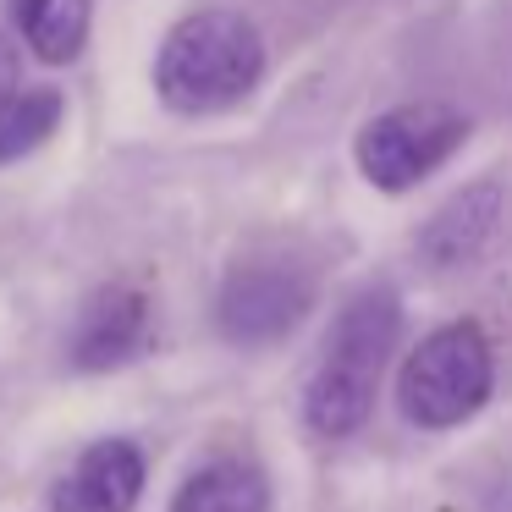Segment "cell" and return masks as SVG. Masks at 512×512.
Segmentation results:
<instances>
[{
	"instance_id": "ba28073f",
	"label": "cell",
	"mask_w": 512,
	"mask_h": 512,
	"mask_svg": "<svg viewBox=\"0 0 512 512\" xmlns=\"http://www.w3.org/2000/svg\"><path fill=\"white\" fill-rule=\"evenodd\" d=\"M496 226H501V188L496 182H474V188H463L430 215V226L419 232V254L435 270L474 265L485 254V243L496 237Z\"/></svg>"
},
{
	"instance_id": "3957f363",
	"label": "cell",
	"mask_w": 512,
	"mask_h": 512,
	"mask_svg": "<svg viewBox=\"0 0 512 512\" xmlns=\"http://www.w3.org/2000/svg\"><path fill=\"white\" fill-rule=\"evenodd\" d=\"M490 380H496V364H490V342L479 336V325H441L408 353L397 375V402L424 430H452L485 408Z\"/></svg>"
},
{
	"instance_id": "6da1fadb",
	"label": "cell",
	"mask_w": 512,
	"mask_h": 512,
	"mask_svg": "<svg viewBox=\"0 0 512 512\" xmlns=\"http://www.w3.org/2000/svg\"><path fill=\"white\" fill-rule=\"evenodd\" d=\"M397 331H402V298L391 287H364L342 303L331 336H325L320 369L303 391V419H309L314 435L342 441L369 419Z\"/></svg>"
},
{
	"instance_id": "8fae6325",
	"label": "cell",
	"mask_w": 512,
	"mask_h": 512,
	"mask_svg": "<svg viewBox=\"0 0 512 512\" xmlns=\"http://www.w3.org/2000/svg\"><path fill=\"white\" fill-rule=\"evenodd\" d=\"M61 127V89H23L0 116V160H23Z\"/></svg>"
},
{
	"instance_id": "9c48e42d",
	"label": "cell",
	"mask_w": 512,
	"mask_h": 512,
	"mask_svg": "<svg viewBox=\"0 0 512 512\" xmlns=\"http://www.w3.org/2000/svg\"><path fill=\"white\" fill-rule=\"evenodd\" d=\"M171 512H270V479L248 457H210L177 485Z\"/></svg>"
},
{
	"instance_id": "5b68a950",
	"label": "cell",
	"mask_w": 512,
	"mask_h": 512,
	"mask_svg": "<svg viewBox=\"0 0 512 512\" xmlns=\"http://www.w3.org/2000/svg\"><path fill=\"white\" fill-rule=\"evenodd\" d=\"M309 309H314V276L298 259L270 254L232 265V276L221 281V298H215V325L232 347H270L298 331Z\"/></svg>"
},
{
	"instance_id": "52a82bcc",
	"label": "cell",
	"mask_w": 512,
	"mask_h": 512,
	"mask_svg": "<svg viewBox=\"0 0 512 512\" xmlns=\"http://www.w3.org/2000/svg\"><path fill=\"white\" fill-rule=\"evenodd\" d=\"M144 496V452L122 435L94 441L56 485V512H133Z\"/></svg>"
},
{
	"instance_id": "8992f818",
	"label": "cell",
	"mask_w": 512,
	"mask_h": 512,
	"mask_svg": "<svg viewBox=\"0 0 512 512\" xmlns=\"http://www.w3.org/2000/svg\"><path fill=\"white\" fill-rule=\"evenodd\" d=\"M149 342V298L138 287H100L83 309L78 331H72V364L105 375V369H122L144 353Z\"/></svg>"
},
{
	"instance_id": "7c38bea8",
	"label": "cell",
	"mask_w": 512,
	"mask_h": 512,
	"mask_svg": "<svg viewBox=\"0 0 512 512\" xmlns=\"http://www.w3.org/2000/svg\"><path fill=\"white\" fill-rule=\"evenodd\" d=\"M23 94V61H17V50H12V39L0 34V116H6V105Z\"/></svg>"
},
{
	"instance_id": "277c9868",
	"label": "cell",
	"mask_w": 512,
	"mask_h": 512,
	"mask_svg": "<svg viewBox=\"0 0 512 512\" xmlns=\"http://www.w3.org/2000/svg\"><path fill=\"white\" fill-rule=\"evenodd\" d=\"M463 138H468V122L452 105H441V100L391 105V111H380L358 133V171L380 193H408L430 171H441L463 149Z\"/></svg>"
},
{
	"instance_id": "7a4b0ae2",
	"label": "cell",
	"mask_w": 512,
	"mask_h": 512,
	"mask_svg": "<svg viewBox=\"0 0 512 512\" xmlns=\"http://www.w3.org/2000/svg\"><path fill=\"white\" fill-rule=\"evenodd\" d=\"M265 78V39L237 12H193L155 56V89L182 116H215L243 105Z\"/></svg>"
},
{
	"instance_id": "30bf717a",
	"label": "cell",
	"mask_w": 512,
	"mask_h": 512,
	"mask_svg": "<svg viewBox=\"0 0 512 512\" xmlns=\"http://www.w3.org/2000/svg\"><path fill=\"white\" fill-rule=\"evenodd\" d=\"M89 23H94V0H17L23 39L34 45L39 61H56V67L83 56Z\"/></svg>"
}]
</instances>
